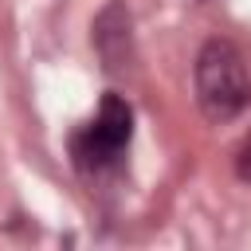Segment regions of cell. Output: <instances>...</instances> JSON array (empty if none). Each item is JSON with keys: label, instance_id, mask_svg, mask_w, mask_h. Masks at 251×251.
Listing matches in <instances>:
<instances>
[{"label": "cell", "instance_id": "4", "mask_svg": "<svg viewBox=\"0 0 251 251\" xmlns=\"http://www.w3.org/2000/svg\"><path fill=\"white\" fill-rule=\"evenodd\" d=\"M235 173H239L243 180H251V137L239 145V157H235Z\"/></svg>", "mask_w": 251, "mask_h": 251}, {"label": "cell", "instance_id": "3", "mask_svg": "<svg viewBox=\"0 0 251 251\" xmlns=\"http://www.w3.org/2000/svg\"><path fill=\"white\" fill-rule=\"evenodd\" d=\"M94 47H98V55H102V63H106L110 75L129 71V63H133V35H129V12H126V4L114 0V4L102 8V16L94 20Z\"/></svg>", "mask_w": 251, "mask_h": 251}, {"label": "cell", "instance_id": "2", "mask_svg": "<svg viewBox=\"0 0 251 251\" xmlns=\"http://www.w3.org/2000/svg\"><path fill=\"white\" fill-rule=\"evenodd\" d=\"M129 133H133V114H129V106L118 98V94H110L106 102H102V110H98V118L75 137V157H78V165H110L122 149H126V141H129Z\"/></svg>", "mask_w": 251, "mask_h": 251}, {"label": "cell", "instance_id": "1", "mask_svg": "<svg viewBox=\"0 0 251 251\" xmlns=\"http://www.w3.org/2000/svg\"><path fill=\"white\" fill-rule=\"evenodd\" d=\"M192 78H196V106L208 122H231L235 114H243L251 98V82L243 55L227 39H208L200 47Z\"/></svg>", "mask_w": 251, "mask_h": 251}]
</instances>
